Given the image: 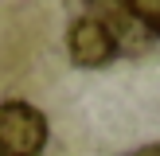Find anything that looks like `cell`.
<instances>
[{
    "instance_id": "obj_1",
    "label": "cell",
    "mask_w": 160,
    "mask_h": 156,
    "mask_svg": "<svg viewBox=\"0 0 160 156\" xmlns=\"http://www.w3.org/2000/svg\"><path fill=\"white\" fill-rule=\"evenodd\" d=\"M47 148V117L28 101L0 105V156H39Z\"/></svg>"
},
{
    "instance_id": "obj_2",
    "label": "cell",
    "mask_w": 160,
    "mask_h": 156,
    "mask_svg": "<svg viewBox=\"0 0 160 156\" xmlns=\"http://www.w3.org/2000/svg\"><path fill=\"white\" fill-rule=\"evenodd\" d=\"M67 51H70V62L74 66H106L109 59L117 55V43L109 35V27L98 20V16H78L67 31Z\"/></svg>"
},
{
    "instance_id": "obj_3",
    "label": "cell",
    "mask_w": 160,
    "mask_h": 156,
    "mask_svg": "<svg viewBox=\"0 0 160 156\" xmlns=\"http://www.w3.org/2000/svg\"><path fill=\"white\" fill-rule=\"evenodd\" d=\"M125 8L145 23V31H148L152 39L160 35V0H133V4H125Z\"/></svg>"
},
{
    "instance_id": "obj_4",
    "label": "cell",
    "mask_w": 160,
    "mask_h": 156,
    "mask_svg": "<svg viewBox=\"0 0 160 156\" xmlns=\"http://www.w3.org/2000/svg\"><path fill=\"white\" fill-rule=\"evenodd\" d=\"M129 156H160V144H145V148H137V152H129Z\"/></svg>"
}]
</instances>
